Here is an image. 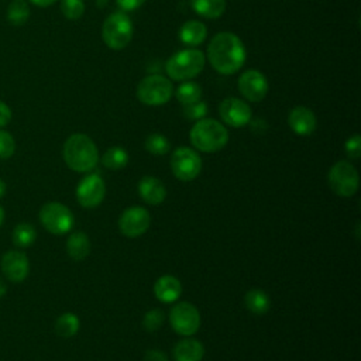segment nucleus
Returning <instances> with one entry per match:
<instances>
[{
  "mask_svg": "<svg viewBox=\"0 0 361 361\" xmlns=\"http://www.w3.org/2000/svg\"><path fill=\"white\" fill-rule=\"evenodd\" d=\"M41 224L52 234H65L72 230L75 219L72 212L62 203L49 202L39 210Z\"/></svg>",
  "mask_w": 361,
  "mask_h": 361,
  "instance_id": "obj_8",
  "label": "nucleus"
},
{
  "mask_svg": "<svg viewBox=\"0 0 361 361\" xmlns=\"http://www.w3.org/2000/svg\"><path fill=\"white\" fill-rule=\"evenodd\" d=\"M61 11L68 20H78L85 13L83 0H61Z\"/></svg>",
  "mask_w": 361,
  "mask_h": 361,
  "instance_id": "obj_30",
  "label": "nucleus"
},
{
  "mask_svg": "<svg viewBox=\"0 0 361 361\" xmlns=\"http://www.w3.org/2000/svg\"><path fill=\"white\" fill-rule=\"evenodd\" d=\"M173 93L172 82L158 73L148 75L137 86V97L147 106H162Z\"/></svg>",
  "mask_w": 361,
  "mask_h": 361,
  "instance_id": "obj_6",
  "label": "nucleus"
},
{
  "mask_svg": "<svg viewBox=\"0 0 361 361\" xmlns=\"http://www.w3.org/2000/svg\"><path fill=\"white\" fill-rule=\"evenodd\" d=\"M207 114V104L204 102H195L183 106V116L189 120H200Z\"/></svg>",
  "mask_w": 361,
  "mask_h": 361,
  "instance_id": "obj_33",
  "label": "nucleus"
},
{
  "mask_svg": "<svg viewBox=\"0 0 361 361\" xmlns=\"http://www.w3.org/2000/svg\"><path fill=\"white\" fill-rule=\"evenodd\" d=\"M4 293H6V285H4V282L0 279V298H1Z\"/></svg>",
  "mask_w": 361,
  "mask_h": 361,
  "instance_id": "obj_40",
  "label": "nucleus"
},
{
  "mask_svg": "<svg viewBox=\"0 0 361 361\" xmlns=\"http://www.w3.org/2000/svg\"><path fill=\"white\" fill-rule=\"evenodd\" d=\"M154 293L162 303H173L182 295V283L173 275H162L154 283Z\"/></svg>",
  "mask_w": 361,
  "mask_h": 361,
  "instance_id": "obj_18",
  "label": "nucleus"
},
{
  "mask_svg": "<svg viewBox=\"0 0 361 361\" xmlns=\"http://www.w3.org/2000/svg\"><path fill=\"white\" fill-rule=\"evenodd\" d=\"M6 193V183L0 179V199L3 197V195Z\"/></svg>",
  "mask_w": 361,
  "mask_h": 361,
  "instance_id": "obj_39",
  "label": "nucleus"
},
{
  "mask_svg": "<svg viewBox=\"0 0 361 361\" xmlns=\"http://www.w3.org/2000/svg\"><path fill=\"white\" fill-rule=\"evenodd\" d=\"M190 7L204 18H217L226 10V0H190Z\"/></svg>",
  "mask_w": 361,
  "mask_h": 361,
  "instance_id": "obj_22",
  "label": "nucleus"
},
{
  "mask_svg": "<svg viewBox=\"0 0 361 361\" xmlns=\"http://www.w3.org/2000/svg\"><path fill=\"white\" fill-rule=\"evenodd\" d=\"M106 195L104 180L99 173H89L80 179L76 188V199L86 209L97 207Z\"/></svg>",
  "mask_w": 361,
  "mask_h": 361,
  "instance_id": "obj_11",
  "label": "nucleus"
},
{
  "mask_svg": "<svg viewBox=\"0 0 361 361\" xmlns=\"http://www.w3.org/2000/svg\"><path fill=\"white\" fill-rule=\"evenodd\" d=\"M151 223V216L147 209L141 206H131L126 209L118 217V228L121 234L135 238L142 235Z\"/></svg>",
  "mask_w": 361,
  "mask_h": 361,
  "instance_id": "obj_12",
  "label": "nucleus"
},
{
  "mask_svg": "<svg viewBox=\"0 0 361 361\" xmlns=\"http://www.w3.org/2000/svg\"><path fill=\"white\" fill-rule=\"evenodd\" d=\"M288 124L290 130L298 135H310L317 126L314 113L305 106H296L289 111Z\"/></svg>",
  "mask_w": 361,
  "mask_h": 361,
  "instance_id": "obj_16",
  "label": "nucleus"
},
{
  "mask_svg": "<svg viewBox=\"0 0 361 361\" xmlns=\"http://www.w3.org/2000/svg\"><path fill=\"white\" fill-rule=\"evenodd\" d=\"M35 238L37 231L30 223H20L13 230V243L20 248L30 247L35 241Z\"/></svg>",
  "mask_w": 361,
  "mask_h": 361,
  "instance_id": "obj_27",
  "label": "nucleus"
},
{
  "mask_svg": "<svg viewBox=\"0 0 361 361\" xmlns=\"http://www.w3.org/2000/svg\"><path fill=\"white\" fill-rule=\"evenodd\" d=\"M327 180L331 190L340 197L353 196L357 192L360 183L358 172L355 166L350 164V161L336 162L329 171Z\"/></svg>",
  "mask_w": 361,
  "mask_h": 361,
  "instance_id": "obj_7",
  "label": "nucleus"
},
{
  "mask_svg": "<svg viewBox=\"0 0 361 361\" xmlns=\"http://www.w3.org/2000/svg\"><path fill=\"white\" fill-rule=\"evenodd\" d=\"M3 220H4V209L0 206V226L3 224Z\"/></svg>",
  "mask_w": 361,
  "mask_h": 361,
  "instance_id": "obj_41",
  "label": "nucleus"
},
{
  "mask_svg": "<svg viewBox=\"0 0 361 361\" xmlns=\"http://www.w3.org/2000/svg\"><path fill=\"white\" fill-rule=\"evenodd\" d=\"M65 164L75 172H89L99 162V151L93 140L82 133L72 134L63 144Z\"/></svg>",
  "mask_w": 361,
  "mask_h": 361,
  "instance_id": "obj_2",
  "label": "nucleus"
},
{
  "mask_svg": "<svg viewBox=\"0 0 361 361\" xmlns=\"http://www.w3.org/2000/svg\"><path fill=\"white\" fill-rule=\"evenodd\" d=\"M30 1L38 7H48V6L54 4L56 0H30Z\"/></svg>",
  "mask_w": 361,
  "mask_h": 361,
  "instance_id": "obj_38",
  "label": "nucleus"
},
{
  "mask_svg": "<svg viewBox=\"0 0 361 361\" xmlns=\"http://www.w3.org/2000/svg\"><path fill=\"white\" fill-rule=\"evenodd\" d=\"M204 54L196 48L175 52L165 63L168 76L173 80H188L197 76L204 68Z\"/></svg>",
  "mask_w": 361,
  "mask_h": 361,
  "instance_id": "obj_4",
  "label": "nucleus"
},
{
  "mask_svg": "<svg viewBox=\"0 0 361 361\" xmlns=\"http://www.w3.org/2000/svg\"><path fill=\"white\" fill-rule=\"evenodd\" d=\"M133 31L130 17L124 11H114L103 23L102 38L110 49H123L130 44Z\"/></svg>",
  "mask_w": 361,
  "mask_h": 361,
  "instance_id": "obj_5",
  "label": "nucleus"
},
{
  "mask_svg": "<svg viewBox=\"0 0 361 361\" xmlns=\"http://www.w3.org/2000/svg\"><path fill=\"white\" fill-rule=\"evenodd\" d=\"M176 99L183 104H190L199 102L202 97V87L196 82H183L176 89Z\"/></svg>",
  "mask_w": 361,
  "mask_h": 361,
  "instance_id": "obj_28",
  "label": "nucleus"
},
{
  "mask_svg": "<svg viewBox=\"0 0 361 361\" xmlns=\"http://www.w3.org/2000/svg\"><path fill=\"white\" fill-rule=\"evenodd\" d=\"M16 151V141L13 135L6 131L0 130V159L10 158Z\"/></svg>",
  "mask_w": 361,
  "mask_h": 361,
  "instance_id": "obj_32",
  "label": "nucleus"
},
{
  "mask_svg": "<svg viewBox=\"0 0 361 361\" xmlns=\"http://www.w3.org/2000/svg\"><path fill=\"white\" fill-rule=\"evenodd\" d=\"M244 305L245 307L254 313V314H264L269 310L271 300L268 295L261 289H250L244 296Z\"/></svg>",
  "mask_w": 361,
  "mask_h": 361,
  "instance_id": "obj_23",
  "label": "nucleus"
},
{
  "mask_svg": "<svg viewBox=\"0 0 361 361\" xmlns=\"http://www.w3.org/2000/svg\"><path fill=\"white\" fill-rule=\"evenodd\" d=\"M144 361H169L166 354L161 350H148L144 354Z\"/></svg>",
  "mask_w": 361,
  "mask_h": 361,
  "instance_id": "obj_36",
  "label": "nucleus"
},
{
  "mask_svg": "<svg viewBox=\"0 0 361 361\" xmlns=\"http://www.w3.org/2000/svg\"><path fill=\"white\" fill-rule=\"evenodd\" d=\"M192 145L202 152H217L228 142V131L214 118H200L189 133Z\"/></svg>",
  "mask_w": 361,
  "mask_h": 361,
  "instance_id": "obj_3",
  "label": "nucleus"
},
{
  "mask_svg": "<svg viewBox=\"0 0 361 361\" xmlns=\"http://www.w3.org/2000/svg\"><path fill=\"white\" fill-rule=\"evenodd\" d=\"M169 323L180 336H193L200 327V313L189 302L176 303L169 312Z\"/></svg>",
  "mask_w": 361,
  "mask_h": 361,
  "instance_id": "obj_10",
  "label": "nucleus"
},
{
  "mask_svg": "<svg viewBox=\"0 0 361 361\" xmlns=\"http://www.w3.org/2000/svg\"><path fill=\"white\" fill-rule=\"evenodd\" d=\"M345 154L348 155V158L351 159H358L361 155V137L358 134L351 135L344 145Z\"/></svg>",
  "mask_w": 361,
  "mask_h": 361,
  "instance_id": "obj_34",
  "label": "nucleus"
},
{
  "mask_svg": "<svg viewBox=\"0 0 361 361\" xmlns=\"http://www.w3.org/2000/svg\"><path fill=\"white\" fill-rule=\"evenodd\" d=\"M203 355H204L203 344L199 340L189 336L178 341L173 347L175 361H202Z\"/></svg>",
  "mask_w": 361,
  "mask_h": 361,
  "instance_id": "obj_19",
  "label": "nucleus"
},
{
  "mask_svg": "<svg viewBox=\"0 0 361 361\" xmlns=\"http://www.w3.org/2000/svg\"><path fill=\"white\" fill-rule=\"evenodd\" d=\"M145 0H116L117 6L120 7L121 11H133V10H137L140 8L142 4H144Z\"/></svg>",
  "mask_w": 361,
  "mask_h": 361,
  "instance_id": "obj_35",
  "label": "nucleus"
},
{
  "mask_svg": "<svg viewBox=\"0 0 361 361\" xmlns=\"http://www.w3.org/2000/svg\"><path fill=\"white\" fill-rule=\"evenodd\" d=\"M171 169L179 180H193L202 171V158L195 149L189 147H179L171 157Z\"/></svg>",
  "mask_w": 361,
  "mask_h": 361,
  "instance_id": "obj_9",
  "label": "nucleus"
},
{
  "mask_svg": "<svg viewBox=\"0 0 361 361\" xmlns=\"http://www.w3.org/2000/svg\"><path fill=\"white\" fill-rule=\"evenodd\" d=\"M221 120L230 127H244L251 121V107L241 99L228 97L219 104Z\"/></svg>",
  "mask_w": 361,
  "mask_h": 361,
  "instance_id": "obj_13",
  "label": "nucleus"
},
{
  "mask_svg": "<svg viewBox=\"0 0 361 361\" xmlns=\"http://www.w3.org/2000/svg\"><path fill=\"white\" fill-rule=\"evenodd\" d=\"M207 35V28L203 23L197 20L186 21L179 30V39L189 47L200 45Z\"/></svg>",
  "mask_w": 361,
  "mask_h": 361,
  "instance_id": "obj_20",
  "label": "nucleus"
},
{
  "mask_svg": "<svg viewBox=\"0 0 361 361\" xmlns=\"http://www.w3.org/2000/svg\"><path fill=\"white\" fill-rule=\"evenodd\" d=\"M80 327L79 317L75 313L66 312L61 314L55 322V331L61 337H72L78 333Z\"/></svg>",
  "mask_w": 361,
  "mask_h": 361,
  "instance_id": "obj_24",
  "label": "nucleus"
},
{
  "mask_svg": "<svg viewBox=\"0 0 361 361\" xmlns=\"http://www.w3.org/2000/svg\"><path fill=\"white\" fill-rule=\"evenodd\" d=\"M11 120V110L10 107L0 100V128L7 126Z\"/></svg>",
  "mask_w": 361,
  "mask_h": 361,
  "instance_id": "obj_37",
  "label": "nucleus"
},
{
  "mask_svg": "<svg viewBox=\"0 0 361 361\" xmlns=\"http://www.w3.org/2000/svg\"><path fill=\"white\" fill-rule=\"evenodd\" d=\"M268 80L257 69H248L238 78V90L250 102H261L268 93Z\"/></svg>",
  "mask_w": 361,
  "mask_h": 361,
  "instance_id": "obj_14",
  "label": "nucleus"
},
{
  "mask_svg": "<svg viewBox=\"0 0 361 361\" xmlns=\"http://www.w3.org/2000/svg\"><path fill=\"white\" fill-rule=\"evenodd\" d=\"M66 252L75 261L85 259L90 252V240L83 231H73L66 241Z\"/></svg>",
  "mask_w": 361,
  "mask_h": 361,
  "instance_id": "obj_21",
  "label": "nucleus"
},
{
  "mask_svg": "<svg viewBox=\"0 0 361 361\" xmlns=\"http://www.w3.org/2000/svg\"><path fill=\"white\" fill-rule=\"evenodd\" d=\"M138 193L141 199L148 204H159L166 197V188L162 180L155 176L147 175L138 182Z\"/></svg>",
  "mask_w": 361,
  "mask_h": 361,
  "instance_id": "obj_17",
  "label": "nucleus"
},
{
  "mask_svg": "<svg viewBox=\"0 0 361 361\" xmlns=\"http://www.w3.org/2000/svg\"><path fill=\"white\" fill-rule=\"evenodd\" d=\"M1 271L11 282H21L28 276L30 261L23 251L11 250L1 258Z\"/></svg>",
  "mask_w": 361,
  "mask_h": 361,
  "instance_id": "obj_15",
  "label": "nucleus"
},
{
  "mask_svg": "<svg viewBox=\"0 0 361 361\" xmlns=\"http://www.w3.org/2000/svg\"><path fill=\"white\" fill-rule=\"evenodd\" d=\"M102 162L109 169H121L128 162V154L121 147H111L103 154Z\"/></svg>",
  "mask_w": 361,
  "mask_h": 361,
  "instance_id": "obj_26",
  "label": "nucleus"
},
{
  "mask_svg": "<svg viewBox=\"0 0 361 361\" xmlns=\"http://www.w3.org/2000/svg\"><path fill=\"white\" fill-rule=\"evenodd\" d=\"M144 145H145V149L152 155H165L171 148V144H169L168 138L162 134H158V133L149 134L145 138Z\"/></svg>",
  "mask_w": 361,
  "mask_h": 361,
  "instance_id": "obj_29",
  "label": "nucleus"
},
{
  "mask_svg": "<svg viewBox=\"0 0 361 361\" xmlns=\"http://www.w3.org/2000/svg\"><path fill=\"white\" fill-rule=\"evenodd\" d=\"M164 322H165L164 312L161 309H151L144 314L142 327H144V330L154 333L164 324Z\"/></svg>",
  "mask_w": 361,
  "mask_h": 361,
  "instance_id": "obj_31",
  "label": "nucleus"
},
{
  "mask_svg": "<svg viewBox=\"0 0 361 361\" xmlns=\"http://www.w3.org/2000/svg\"><path fill=\"white\" fill-rule=\"evenodd\" d=\"M30 18V7L25 0H13L7 8V20L13 25H24Z\"/></svg>",
  "mask_w": 361,
  "mask_h": 361,
  "instance_id": "obj_25",
  "label": "nucleus"
},
{
  "mask_svg": "<svg viewBox=\"0 0 361 361\" xmlns=\"http://www.w3.org/2000/svg\"><path fill=\"white\" fill-rule=\"evenodd\" d=\"M207 59L219 73L233 75L245 62L244 44L233 32H219L207 45Z\"/></svg>",
  "mask_w": 361,
  "mask_h": 361,
  "instance_id": "obj_1",
  "label": "nucleus"
}]
</instances>
